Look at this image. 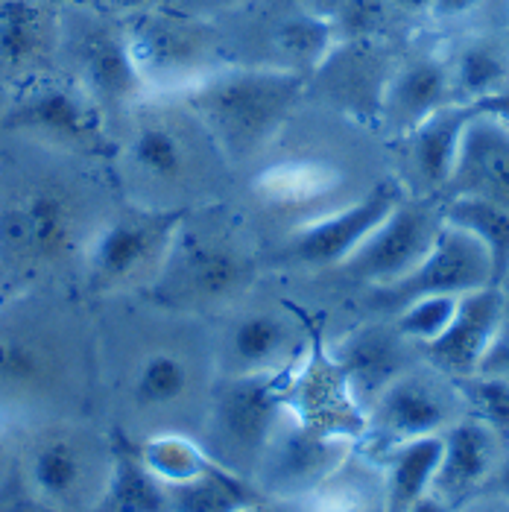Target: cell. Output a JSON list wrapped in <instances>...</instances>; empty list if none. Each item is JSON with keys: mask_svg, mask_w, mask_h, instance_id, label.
<instances>
[{"mask_svg": "<svg viewBox=\"0 0 509 512\" xmlns=\"http://www.w3.org/2000/svg\"><path fill=\"white\" fill-rule=\"evenodd\" d=\"M100 220L97 199L71 170L15 164L0 188V273L36 281L79 264Z\"/></svg>", "mask_w": 509, "mask_h": 512, "instance_id": "obj_1", "label": "cell"}, {"mask_svg": "<svg viewBox=\"0 0 509 512\" xmlns=\"http://www.w3.org/2000/svg\"><path fill=\"white\" fill-rule=\"evenodd\" d=\"M308 77L275 65L229 62L176 94L226 164L258 158L296 115Z\"/></svg>", "mask_w": 509, "mask_h": 512, "instance_id": "obj_2", "label": "cell"}, {"mask_svg": "<svg viewBox=\"0 0 509 512\" xmlns=\"http://www.w3.org/2000/svg\"><path fill=\"white\" fill-rule=\"evenodd\" d=\"M123 161L153 208H191L185 199L202 185L205 156H220L202 126L176 97H144L129 115Z\"/></svg>", "mask_w": 509, "mask_h": 512, "instance_id": "obj_3", "label": "cell"}, {"mask_svg": "<svg viewBox=\"0 0 509 512\" xmlns=\"http://www.w3.org/2000/svg\"><path fill=\"white\" fill-rule=\"evenodd\" d=\"M258 276L255 255L217 217L196 220L188 211L156 281L144 290L158 308L205 314L232 305Z\"/></svg>", "mask_w": 509, "mask_h": 512, "instance_id": "obj_4", "label": "cell"}, {"mask_svg": "<svg viewBox=\"0 0 509 512\" xmlns=\"http://www.w3.org/2000/svg\"><path fill=\"white\" fill-rule=\"evenodd\" d=\"M126 41L147 97H176L229 65L217 21L156 3L123 18Z\"/></svg>", "mask_w": 509, "mask_h": 512, "instance_id": "obj_5", "label": "cell"}, {"mask_svg": "<svg viewBox=\"0 0 509 512\" xmlns=\"http://www.w3.org/2000/svg\"><path fill=\"white\" fill-rule=\"evenodd\" d=\"M188 211L191 208L129 205L103 217L79 261L85 287L94 296L147 290L161 273Z\"/></svg>", "mask_w": 509, "mask_h": 512, "instance_id": "obj_6", "label": "cell"}, {"mask_svg": "<svg viewBox=\"0 0 509 512\" xmlns=\"http://www.w3.org/2000/svg\"><path fill=\"white\" fill-rule=\"evenodd\" d=\"M59 59L68 65L71 82L106 120H126L147 97L123 21L97 6H68L59 12Z\"/></svg>", "mask_w": 509, "mask_h": 512, "instance_id": "obj_7", "label": "cell"}, {"mask_svg": "<svg viewBox=\"0 0 509 512\" xmlns=\"http://www.w3.org/2000/svg\"><path fill=\"white\" fill-rule=\"evenodd\" d=\"M290 372L223 375L211 390L202 448L223 469L249 477L270 439L290 413Z\"/></svg>", "mask_w": 509, "mask_h": 512, "instance_id": "obj_8", "label": "cell"}, {"mask_svg": "<svg viewBox=\"0 0 509 512\" xmlns=\"http://www.w3.org/2000/svg\"><path fill=\"white\" fill-rule=\"evenodd\" d=\"M0 135L62 156H103L112 147L109 120L71 79L39 77L6 100Z\"/></svg>", "mask_w": 509, "mask_h": 512, "instance_id": "obj_9", "label": "cell"}, {"mask_svg": "<svg viewBox=\"0 0 509 512\" xmlns=\"http://www.w3.org/2000/svg\"><path fill=\"white\" fill-rule=\"evenodd\" d=\"M112 469V439L85 428H47L24 460V486L44 512H91Z\"/></svg>", "mask_w": 509, "mask_h": 512, "instance_id": "obj_10", "label": "cell"}, {"mask_svg": "<svg viewBox=\"0 0 509 512\" xmlns=\"http://www.w3.org/2000/svg\"><path fill=\"white\" fill-rule=\"evenodd\" d=\"M463 416L466 404L457 381L428 363H413L369 404L357 442H363L366 454L375 460L395 445L422 436H442Z\"/></svg>", "mask_w": 509, "mask_h": 512, "instance_id": "obj_11", "label": "cell"}, {"mask_svg": "<svg viewBox=\"0 0 509 512\" xmlns=\"http://www.w3.org/2000/svg\"><path fill=\"white\" fill-rule=\"evenodd\" d=\"M354 448V436L319 431L287 413L264 448L252 483L270 501H302L352 457Z\"/></svg>", "mask_w": 509, "mask_h": 512, "instance_id": "obj_12", "label": "cell"}, {"mask_svg": "<svg viewBox=\"0 0 509 512\" xmlns=\"http://www.w3.org/2000/svg\"><path fill=\"white\" fill-rule=\"evenodd\" d=\"M442 223H445L442 199L439 202L431 197L410 199V202L401 199L390 211V217L337 270L369 287L395 284L425 261Z\"/></svg>", "mask_w": 509, "mask_h": 512, "instance_id": "obj_13", "label": "cell"}, {"mask_svg": "<svg viewBox=\"0 0 509 512\" xmlns=\"http://www.w3.org/2000/svg\"><path fill=\"white\" fill-rule=\"evenodd\" d=\"M401 199L404 194L395 182H378L363 197L346 202L343 208H334L328 214H319L314 220L302 223L287 237L281 258L287 264L308 267V270L340 267L390 217V211Z\"/></svg>", "mask_w": 509, "mask_h": 512, "instance_id": "obj_14", "label": "cell"}, {"mask_svg": "<svg viewBox=\"0 0 509 512\" xmlns=\"http://www.w3.org/2000/svg\"><path fill=\"white\" fill-rule=\"evenodd\" d=\"M492 284V270L483 246L463 229L442 223L425 261L401 281L372 287V305L381 311H398L425 296H466Z\"/></svg>", "mask_w": 509, "mask_h": 512, "instance_id": "obj_15", "label": "cell"}, {"mask_svg": "<svg viewBox=\"0 0 509 512\" xmlns=\"http://www.w3.org/2000/svg\"><path fill=\"white\" fill-rule=\"evenodd\" d=\"M507 314L509 302L504 287L486 284L480 290H471L466 296H460L448 328L433 343L422 346L425 363L439 369L448 378L474 375L480 360L486 355V349L498 337Z\"/></svg>", "mask_w": 509, "mask_h": 512, "instance_id": "obj_16", "label": "cell"}, {"mask_svg": "<svg viewBox=\"0 0 509 512\" xmlns=\"http://www.w3.org/2000/svg\"><path fill=\"white\" fill-rule=\"evenodd\" d=\"M65 334L59 319L39 311L0 316V390L36 393L59 378Z\"/></svg>", "mask_w": 509, "mask_h": 512, "instance_id": "obj_17", "label": "cell"}, {"mask_svg": "<svg viewBox=\"0 0 509 512\" xmlns=\"http://www.w3.org/2000/svg\"><path fill=\"white\" fill-rule=\"evenodd\" d=\"M59 12L47 0H0V88L47 77L59 62Z\"/></svg>", "mask_w": 509, "mask_h": 512, "instance_id": "obj_18", "label": "cell"}, {"mask_svg": "<svg viewBox=\"0 0 509 512\" xmlns=\"http://www.w3.org/2000/svg\"><path fill=\"white\" fill-rule=\"evenodd\" d=\"M507 442L480 419L463 416L442 434V454L433 474L431 498L445 510L460 507L483 492L507 454Z\"/></svg>", "mask_w": 509, "mask_h": 512, "instance_id": "obj_19", "label": "cell"}, {"mask_svg": "<svg viewBox=\"0 0 509 512\" xmlns=\"http://www.w3.org/2000/svg\"><path fill=\"white\" fill-rule=\"evenodd\" d=\"M480 199L509 211V126L474 112L463 129L442 199Z\"/></svg>", "mask_w": 509, "mask_h": 512, "instance_id": "obj_20", "label": "cell"}, {"mask_svg": "<svg viewBox=\"0 0 509 512\" xmlns=\"http://www.w3.org/2000/svg\"><path fill=\"white\" fill-rule=\"evenodd\" d=\"M410 349L413 343H407L395 325H363L346 334L328 357L334 360L352 404L366 416L381 390L413 366Z\"/></svg>", "mask_w": 509, "mask_h": 512, "instance_id": "obj_21", "label": "cell"}, {"mask_svg": "<svg viewBox=\"0 0 509 512\" xmlns=\"http://www.w3.org/2000/svg\"><path fill=\"white\" fill-rule=\"evenodd\" d=\"M451 100V82H448V65L442 50H413L401 56L387 77V85L381 91L378 118L390 126L395 135H407L416 129L433 112Z\"/></svg>", "mask_w": 509, "mask_h": 512, "instance_id": "obj_22", "label": "cell"}, {"mask_svg": "<svg viewBox=\"0 0 509 512\" xmlns=\"http://www.w3.org/2000/svg\"><path fill=\"white\" fill-rule=\"evenodd\" d=\"M302 355L299 328L287 314L255 311L232 322L220 366L223 375H264V372H287Z\"/></svg>", "mask_w": 509, "mask_h": 512, "instance_id": "obj_23", "label": "cell"}, {"mask_svg": "<svg viewBox=\"0 0 509 512\" xmlns=\"http://www.w3.org/2000/svg\"><path fill=\"white\" fill-rule=\"evenodd\" d=\"M442 53L454 103L474 109L509 88V33L469 30Z\"/></svg>", "mask_w": 509, "mask_h": 512, "instance_id": "obj_24", "label": "cell"}, {"mask_svg": "<svg viewBox=\"0 0 509 512\" xmlns=\"http://www.w3.org/2000/svg\"><path fill=\"white\" fill-rule=\"evenodd\" d=\"M392 68L395 62H390L381 39L340 41L311 79H319L328 97H334L349 112L378 115L381 91Z\"/></svg>", "mask_w": 509, "mask_h": 512, "instance_id": "obj_25", "label": "cell"}, {"mask_svg": "<svg viewBox=\"0 0 509 512\" xmlns=\"http://www.w3.org/2000/svg\"><path fill=\"white\" fill-rule=\"evenodd\" d=\"M474 115L471 106L448 103L431 118H425L416 129H410L404 138L407 147V170L419 185V194L431 199H442V191L448 185L454 158L460 150L463 129Z\"/></svg>", "mask_w": 509, "mask_h": 512, "instance_id": "obj_26", "label": "cell"}, {"mask_svg": "<svg viewBox=\"0 0 509 512\" xmlns=\"http://www.w3.org/2000/svg\"><path fill=\"white\" fill-rule=\"evenodd\" d=\"M439 454L442 436H422L375 457L384 480V512H410L431 495Z\"/></svg>", "mask_w": 509, "mask_h": 512, "instance_id": "obj_27", "label": "cell"}, {"mask_svg": "<svg viewBox=\"0 0 509 512\" xmlns=\"http://www.w3.org/2000/svg\"><path fill=\"white\" fill-rule=\"evenodd\" d=\"M91 512H170L167 486L126 439H112V469Z\"/></svg>", "mask_w": 509, "mask_h": 512, "instance_id": "obj_28", "label": "cell"}, {"mask_svg": "<svg viewBox=\"0 0 509 512\" xmlns=\"http://www.w3.org/2000/svg\"><path fill=\"white\" fill-rule=\"evenodd\" d=\"M340 185L343 173L337 164L322 158H290L258 173L255 194L273 208H305L308 202L337 194Z\"/></svg>", "mask_w": 509, "mask_h": 512, "instance_id": "obj_29", "label": "cell"}, {"mask_svg": "<svg viewBox=\"0 0 509 512\" xmlns=\"http://www.w3.org/2000/svg\"><path fill=\"white\" fill-rule=\"evenodd\" d=\"M273 47H275V68H287L302 77H314L319 65L331 56L337 47V36L328 18H319L308 9H296L284 15L273 27Z\"/></svg>", "mask_w": 509, "mask_h": 512, "instance_id": "obj_30", "label": "cell"}, {"mask_svg": "<svg viewBox=\"0 0 509 512\" xmlns=\"http://www.w3.org/2000/svg\"><path fill=\"white\" fill-rule=\"evenodd\" d=\"M442 217L445 223L463 229L471 235L486 252L492 284L504 287L509 278V211L480 202V199H442Z\"/></svg>", "mask_w": 509, "mask_h": 512, "instance_id": "obj_31", "label": "cell"}, {"mask_svg": "<svg viewBox=\"0 0 509 512\" xmlns=\"http://www.w3.org/2000/svg\"><path fill=\"white\" fill-rule=\"evenodd\" d=\"M170 512H243L246 507L264 501L258 486L249 477L223 469L214 463L188 483L167 486Z\"/></svg>", "mask_w": 509, "mask_h": 512, "instance_id": "obj_32", "label": "cell"}, {"mask_svg": "<svg viewBox=\"0 0 509 512\" xmlns=\"http://www.w3.org/2000/svg\"><path fill=\"white\" fill-rule=\"evenodd\" d=\"M194 390V363L176 349H150L132 372V401L138 410H167Z\"/></svg>", "mask_w": 509, "mask_h": 512, "instance_id": "obj_33", "label": "cell"}, {"mask_svg": "<svg viewBox=\"0 0 509 512\" xmlns=\"http://www.w3.org/2000/svg\"><path fill=\"white\" fill-rule=\"evenodd\" d=\"M138 454H141L144 466L156 474L164 486L188 483V480H194L214 466L208 451L199 442H194L191 436L182 434L150 436L144 445H138Z\"/></svg>", "mask_w": 509, "mask_h": 512, "instance_id": "obj_34", "label": "cell"}, {"mask_svg": "<svg viewBox=\"0 0 509 512\" xmlns=\"http://www.w3.org/2000/svg\"><path fill=\"white\" fill-rule=\"evenodd\" d=\"M457 390L463 395L466 416L480 419L486 428H492L509 445V381L492 375H466L454 378Z\"/></svg>", "mask_w": 509, "mask_h": 512, "instance_id": "obj_35", "label": "cell"}, {"mask_svg": "<svg viewBox=\"0 0 509 512\" xmlns=\"http://www.w3.org/2000/svg\"><path fill=\"white\" fill-rule=\"evenodd\" d=\"M457 299L460 296H425V299H413L404 308L395 311V331L413 343V346H428L433 343L448 322L454 319L457 311Z\"/></svg>", "mask_w": 509, "mask_h": 512, "instance_id": "obj_36", "label": "cell"}, {"mask_svg": "<svg viewBox=\"0 0 509 512\" xmlns=\"http://www.w3.org/2000/svg\"><path fill=\"white\" fill-rule=\"evenodd\" d=\"M480 375H492V378H504L509 381V314L498 331V337L492 340V346L486 349V355L477 366Z\"/></svg>", "mask_w": 509, "mask_h": 512, "instance_id": "obj_37", "label": "cell"}, {"mask_svg": "<svg viewBox=\"0 0 509 512\" xmlns=\"http://www.w3.org/2000/svg\"><path fill=\"white\" fill-rule=\"evenodd\" d=\"M167 6L179 9V12H188L196 18H205V21H217L223 15H232L237 9L249 6L252 0H164Z\"/></svg>", "mask_w": 509, "mask_h": 512, "instance_id": "obj_38", "label": "cell"}, {"mask_svg": "<svg viewBox=\"0 0 509 512\" xmlns=\"http://www.w3.org/2000/svg\"><path fill=\"white\" fill-rule=\"evenodd\" d=\"M489 0H433L431 18L433 24H463L471 15H477Z\"/></svg>", "mask_w": 509, "mask_h": 512, "instance_id": "obj_39", "label": "cell"}, {"mask_svg": "<svg viewBox=\"0 0 509 512\" xmlns=\"http://www.w3.org/2000/svg\"><path fill=\"white\" fill-rule=\"evenodd\" d=\"M0 512H44L30 498V492H27V486L12 474L9 480H3L0 483Z\"/></svg>", "mask_w": 509, "mask_h": 512, "instance_id": "obj_40", "label": "cell"}, {"mask_svg": "<svg viewBox=\"0 0 509 512\" xmlns=\"http://www.w3.org/2000/svg\"><path fill=\"white\" fill-rule=\"evenodd\" d=\"M448 512H509V495L501 492H477L469 501H463L460 507Z\"/></svg>", "mask_w": 509, "mask_h": 512, "instance_id": "obj_41", "label": "cell"}, {"mask_svg": "<svg viewBox=\"0 0 509 512\" xmlns=\"http://www.w3.org/2000/svg\"><path fill=\"white\" fill-rule=\"evenodd\" d=\"M474 112L492 115V118L504 120V123H507V126H509V88H507V91H501L498 97H492V100H486V103L474 106Z\"/></svg>", "mask_w": 509, "mask_h": 512, "instance_id": "obj_42", "label": "cell"}, {"mask_svg": "<svg viewBox=\"0 0 509 512\" xmlns=\"http://www.w3.org/2000/svg\"><path fill=\"white\" fill-rule=\"evenodd\" d=\"M398 15H407V18H428L433 0H387Z\"/></svg>", "mask_w": 509, "mask_h": 512, "instance_id": "obj_43", "label": "cell"}, {"mask_svg": "<svg viewBox=\"0 0 509 512\" xmlns=\"http://www.w3.org/2000/svg\"><path fill=\"white\" fill-rule=\"evenodd\" d=\"M106 3V9L112 12V15H135V12H141V9H150V6H156V3H164V0H103Z\"/></svg>", "mask_w": 509, "mask_h": 512, "instance_id": "obj_44", "label": "cell"}, {"mask_svg": "<svg viewBox=\"0 0 509 512\" xmlns=\"http://www.w3.org/2000/svg\"><path fill=\"white\" fill-rule=\"evenodd\" d=\"M349 0H299V6L302 9H308V12H314V15H319V18H334L343 6H346Z\"/></svg>", "mask_w": 509, "mask_h": 512, "instance_id": "obj_45", "label": "cell"}, {"mask_svg": "<svg viewBox=\"0 0 509 512\" xmlns=\"http://www.w3.org/2000/svg\"><path fill=\"white\" fill-rule=\"evenodd\" d=\"M483 492H501V495H509V448L507 454H504V460H501V466L495 469L492 480L486 483Z\"/></svg>", "mask_w": 509, "mask_h": 512, "instance_id": "obj_46", "label": "cell"}, {"mask_svg": "<svg viewBox=\"0 0 509 512\" xmlns=\"http://www.w3.org/2000/svg\"><path fill=\"white\" fill-rule=\"evenodd\" d=\"M243 512H305V510H302V504H299V501H270V498H264V501H258V504L246 507Z\"/></svg>", "mask_w": 509, "mask_h": 512, "instance_id": "obj_47", "label": "cell"}, {"mask_svg": "<svg viewBox=\"0 0 509 512\" xmlns=\"http://www.w3.org/2000/svg\"><path fill=\"white\" fill-rule=\"evenodd\" d=\"M410 512H448V510H445V507H442L436 498H431V495H428V498H422V501H419V504H416V507H413Z\"/></svg>", "mask_w": 509, "mask_h": 512, "instance_id": "obj_48", "label": "cell"}, {"mask_svg": "<svg viewBox=\"0 0 509 512\" xmlns=\"http://www.w3.org/2000/svg\"><path fill=\"white\" fill-rule=\"evenodd\" d=\"M12 460H9V454H6V448H3V442H0V483L3 480H9L12 477Z\"/></svg>", "mask_w": 509, "mask_h": 512, "instance_id": "obj_49", "label": "cell"}, {"mask_svg": "<svg viewBox=\"0 0 509 512\" xmlns=\"http://www.w3.org/2000/svg\"><path fill=\"white\" fill-rule=\"evenodd\" d=\"M3 112H6V94H3V88H0V118H3Z\"/></svg>", "mask_w": 509, "mask_h": 512, "instance_id": "obj_50", "label": "cell"}]
</instances>
